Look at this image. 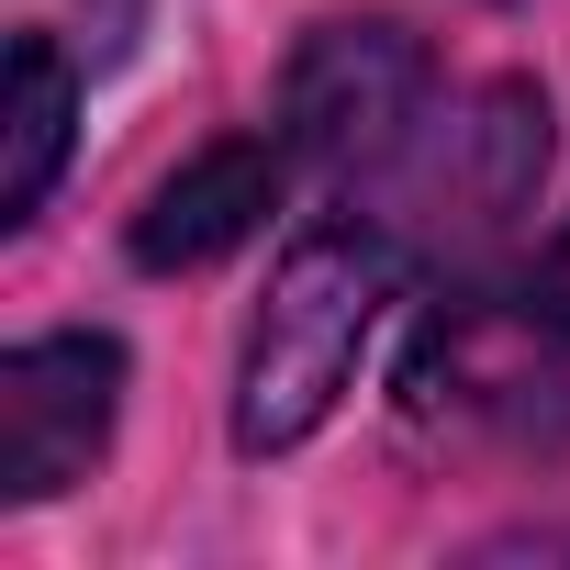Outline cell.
<instances>
[{"instance_id":"obj_1","label":"cell","mask_w":570,"mask_h":570,"mask_svg":"<svg viewBox=\"0 0 570 570\" xmlns=\"http://www.w3.org/2000/svg\"><path fill=\"white\" fill-rule=\"evenodd\" d=\"M403 414L448 436H514V448L570 436V224L537 257L459 279L425 314L403 358Z\"/></svg>"},{"instance_id":"obj_2","label":"cell","mask_w":570,"mask_h":570,"mask_svg":"<svg viewBox=\"0 0 570 570\" xmlns=\"http://www.w3.org/2000/svg\"><path fill=\"white\" fill-rule=\"evenodd\" d=\"M403 279H414V246L392 224H370V213H336V224H314L292 257H279L268 303L246 325V358H235V448L246 459L303 448L347 403L381 314L403 303Z\"/></svg>"},{"instance_id":"obj_3","label":"cell","mask_w":570,"mask_h":570,"mask_svg":"<svg viewBox=\"0 0 570 570\" xmlns=\"http://www.w3.org/2000/svg\"><path fill=\"white\" fill-rule=\"evenodd\" d=\"M548 168V101L525 79H492V90H459V101H425V124L403 135L392 168H370V224H392L414 257L436 246H481L492 224L525 213Z\"/></svg>"},{"instance_id":"obj_4","label":"cell","mask_w":570,"mask_h":570,"mask_svg":"<svg viewBox=\"0 0 570 570\" xmlns=\"http://www.w3.org/2000/svg\"><path fill=\"white\" fill-rule=\"evenodd\" d=\"M436 101V68L403 23L381 12H347V23H314L292 79H279V135H292L303 168H336V179H370L403 157V135L425 124Z\"/></svg>"},{"instance_id":"obj_5","label":"cell","mask_w":570,"mask_h":570,"mask_svg":"<svg viewBox=\"0 0 570 570\" xmlns=\"http://www.w3.org/2000/svg\"><path fill=\"white\" fill-rule=\"evenodd\" d=\"M124 414V347L112 336H35L0 358V503H46L90 481Z\"/></svg>"},{"instance_id":"obj_6","label":"cell","mask_w":570,"mask_h":570,"mask_svg":"<svg viewBox=\"0 0 570 570\" xmlns=\"http://www.w3.org/2000/svg\"><path fill=\"white\" fill-rule=\"evenodd\" d=\"M292 168H303V157H292L279 124L202 146L190 168H168V179L146 190V213H135V268H213L224 246H246V235L268 224V202H279Z\"/></svg>"},{"instance_id":"obj_7","label":"cell","mask_w":570,"mask_h":570,"mask_svg":"<svg viewBox=\"0 0 570 570\" xmlns=\"http://www.w3.org/2000/svg\"><path fill=\"white\" fill-rule=\"evenodd\" d=\"M68 135H79V79L46 35L12 46V101H0V224H35L57 168H68Z\"/></svg>"}]
</instances>
